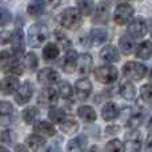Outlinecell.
Here are the masks:
<instances>
[{
  "mask_svg": "<svg viewBox=\"0 0 152 152\" xmlns=\"http://www.w3.org/2000/svg\"><path fill=\"white\" fill-rule=\"evenodd\" d=\"M55 34H56V39H58L59 44H60L63 48H67V50H69V47H71V42H69L68 37H67L64 34H60L59 31H56Z\"/></svg>",
  "mask_w": 152,
  "mask_h": 152,
  "instance_id": "42",
  "label": "cell"
},
{
  "mask_svg": "<svg viewBox=\"0 0 152 152\" xmlns=\"http://www.w3.org/2000/svg\"><path fill=\"white\" fill-rule=\"evenodd\" d=\"M86 145H87V137L84 135H79L77 137L69 140L67 150H68V152H83Z\"/></svg>",
  "mask_w": 152,
  "mask_h": 152,
  "instance_id": "18",
  "label": "cell"
},
{
  "mask_svg": "<svg viewBox=\"0 0 152 152\" xmlns=\"http://www.w3.org/2000/svg\"><path fill=\"white\" fill-rule=\"evenodd\" d=\"M151 56H152V42L145 40V42H143L142 44L136 48V58L147 60Z\"/></svg>",
  "mask_w": 152,
  "mask_h": 152,
  "instance_id": "23",
  "label": "cell"
},
{
  "mask_svg": "<svg viewBox=\"0 0 152 152\" xmlns=\"http://www.w3.org/2000/svg\"><path fill=\"white\" fill-rule=\"evenodd\" d=\"M77 11L84 16H89L94 12V0H76Z\"/></svg>",
  "mask_w": 152,
  "mask_h": 152,
  "instance_id": "29",
  "label": "cell"
},
{
  "mask_svg": "<svg viewBox=\"0 0 152 152\" xmlns=\"http://www.w3.org/2000/svg\"><path fill=\"white\" fill-rule=\"evenodd\" d=\"M147 151L152 152V135H150L147 139Z\"/></svg>",
  "mask_w": 152,
  "mask_h": 152,
  "instance_id": "46",
  "label": "cell"
},
{
  "mask_svg": "<svg viewBox=\"0 0 152 152\" xmlns=\"http://www.w3.org/2000/svg\"><path fill=\"white\" fill-rule=\"evenodd\" d=\"M12 56H11V53L8 52V51H1L0 52V69L1 71H5L7 69V67L10 66V63L12 61Z\"/></svg>",
  "mask_w": 152,
  "mask_h": 152,
  "instance_id": "37",
  "label": "cell"
},
{
  "mask_svg": "<svg viewBox=\"0 0 152 152\" xmlns=\"http://www.w3.org/2000/svg\"><path fill=\"white\" fill-rule=\"evenodd\" d=\"M77 115L80 119H83L84 121H88V123H92V121L96 120V112L89 105H81V107H79Z\"/></svg>",
  "mask_w": 152,
  "mask_h": 152,
  "instance_id": "22",
  "label": "cell"
},
{
  "mask_svg": "<svg viewBox=\"0 0 152 152\" xmlns=\"http://www.w3.org/2000/svg\"><path fill=\"white\" fill-rule=\"evenodd\" d=\"M75 92L80 100H86L92 92V84L88 79H79L75 83Z\"/></svg>",
  "mask_w": 152,
  "mask_h": 152,
  "instance_id": "11",
  "label": "cell"
},
{
  "mask_svg": "<svg viewBox=\"0 0 152 152\" xmlns=\"http://www.w3.org/2000/svg\"><path fill=\"white\" fill-rule=\"evenodd\" d=\"M39 66V60H37V56L34 52H28L24 56V67L28 68L29 71H35Z\"/></svg>",
  "mask_w": 152,
  "mask_h": 152,
  "instance_id": "31",
  "label": "cell"
},
{
  "mask_svg": "<svg viewBox=\"0 0 152 152\" xmlns=\"http://www.w3.org/2000/svg\"><path fill=\"white\" fill-rule=\"evenodd\" d=\"M34 129L35 132H37L40 135H44V136H55L56 135L55 127L51 123H48V121H39V123H36L34 126Z\"/></svg>",
  "mask_w": 152,
  "mask_h": 152,
  "instance_id": "21",
  "label": "cell"
},
{
  "mask_svg": "<svg viewBox=\"0 0 152 152\" xmlns=\"http://www.w3.org/2000/svg\"><path fill=\"white\" fill-rule=\"evenodd\" d=\"M134 7L129 4H127V3H121V4H119L118 7H116L115 10V15H113V20H115L116 24H119V26H123V24L128 23L129 19L134 16Z\"/></svg>",
  "mask_w": 152,
  "mask_h": 152,
  "instance_id": "5",
  "label": "cell"
},
{
  "mask_svg": "<svg viewBox=\"0 0 152 152\" xmlns=\"http://www.w3.org/2000/svg\"><path fill=\"white\" fill-rule=\"evenodd\" d=\"M59 53H60V50H59V47L55 43H48V44L43 48V58L47 61L56 59L59 56Z\"/></svg>",
  "mask_w": 152,
  "mask_h": 152,
  "instance_id": "27",
  "label": "cell"
},
{
  "mask_svg": "<svg viewBox=\"0 0 152 152\" xmlns=\"http://www.w3.org/2000/svg\"><path fill=\"white\" fill-rule=\"evenodd\" d=\"M16 151H18V152H27V150L23 147V144H19V145H16Z\"/></svg>",
  "mask_w": 152,
  "mask_h": 152,
  "instance_id": "49",
  "label": "cell"
},
{
  "mask_svg": "<svg viewBox=\"0 0 152 152\" xmlns=\"http://www.w3.org/2000/svg\"><path fill=\"white\" fill-rule=\"evenodd\" d=\"M11 19H12V15H11L10 11L5 10V8H0V27L7 26L11 21Z\"/></svg>",
  "mask_w": 152,
  "mask_h": 152,
  "instance_id": "41",
  "label": "cell"
},
{
  "mask_svg": "<svg viewBox=\"0 0 152 152\" xmlns=\"http://www.w3.org/2000/svg\"><path fill=\"white\" fill-rule=\"evenodd\" d=\"M76 64H77V52L75 50H68L64 56L63 64H61V68L64 72L67 74H72L76 68Z\"/></svg>",
  "mask_w": 152,
  "mask_h": 152,
  "instance_id": "12",
  "label": "cell"
},
{
  "mask_svg": "<svg viewBox=\"0 0 152 152\" xmlns=\"http://www.w3.org/2000/svg\"><path fill=\"white\" fill-rule=\"evenodd\" d=\"M26 143L29 147V150L36 152L45 144V139L43 136H40V135H29L26 139Z\"/></svg>",
  "mask_w": 152,
  "mask_h": 152,
  "instance_id": "24",
  "label": "cell"
},
{
  "mask_svg": "<svg viewBox=\"0 0 152 152\" xmlns=\"http://www.w3.org/2000/svg\"><path fill=\"white\" fill-rule=\"evenodd\" d=\"M0 140L3 143H11L12 142V132L11 131H3L1 136H0Z\"/></svg>",
  "mask_w": 152,
  "mask_h": 152,
  "instance_id": "44",
  "label": "cell"
},
{
  "mask_svg": "<svg viewBox=\"0 0 152 152\" xmlns=\"http://www.w3.org/2000/svg\"><path fill=\"white\" fill-rule=\"evenodd\" d=\"M147 28H148V31H150V34L152 36V19H150V20L147 21Z\"/></svg>",
  "mask_w": 152,
  "mask_h": 152,
  "instance_id": "48",
  "label": "cell"
},
{
  "mask_svg": "<svg viewBox=\"0 0 152 152\" xmlns=\"http://www.w3.org/2000/svg\"><path fill=\"white\" fill-rule=\"evenodd\" d=\"M108 39V32L104 28H94L91 31V40L95 45H100Z\"/></svg>",
  "mask_w": 152,
  "mask_h": 152,
  "instance_id": "26",
  "label": "cell"
},
{
  "mask_svg": "<svg viewBox=\"0 0 152 152\" xmlns=\"http://www.w3.org/2000/svg\"><path fill=\"white\" fill-rule=\"evenodd\" d=\"M126 145L128 152H139L140 150V132L132 131L126 136Z\"/></svg>",
  "mask_w": 152,
  "mask_h": 152,
  "instance_id": "16",
  "label": "cell"
},
{
  "mask_svg": "<svg viewBox=\"0 0 152 152\" xmlns=\"http://www.w3.org/2000/svg\"><path fill=\"white\" fill-rule=\"evenodd\" d=\"M88 152H103L102 150H100L99 147H97V145H92L91 148H89V151Z\"/></svg>",
  "mask_w": 152,
  "mask_h": 152,
  "instance_id": "47",
  "label": "cell"
},
{
  "mask_svg": "<svg viewBox=\"0 0 152 152\" xmlns=\"http://www.w3.org/2000/svg\"><path fill=\"white\" fill-rule=\"evenodd\" d=\"M0 88L4 95H11L19 88V80L15 76H7L0 81Z\"/></svg>",
  "mask_w": 152,
  "mask_h": 152,
  "instance_id": "14",
  "label": "cell"
},
{
  "mask_svg": "<svg viewBox=\"0 0 152 152\" xmlns=\"http://www.w3.org/2000/svg\"><path fill=\"white\" fill-rule=\"evenodd\" d=\"M100 59L107 63H116L119 61V51L118 48H115L113 45H105L102 51H100Z\"/></svg>",
  "mask_w": 152,
  "mask_h": 152,
  "instance_id": "15",
  "label": "cell"
},
{
  "mask_svg": "<svg viewBox=\"0 0 152 152\" xmlns=\"http://www.w3.org/2000/svg\"><path fill=\"white\" fill-rule=\"evenodd\" d=\"M119 47L123 51L124 55H131L134 52L135 47H136V43H135L134 37H131L129 35H124L119 40Z\"/></svg>",
  "mask_w": 152,
  "mask_h": 152,
  "instance_id": "17",
  "label": "cell"
},
{
  "mask_svg": "<svg viewBox=\"0 0 152 152\" xmlns=\"http://www.w3.org/2000/svg\"><path fill=\"white\" fill-rule=\"evenodd\" d=\"M124 151H126V147L118 139H113L105 144V152H124Z\"/></svg>",
  "mask_w": 152,
  "mask_h": 152,
  "instance_id": "33",
  "label": "cell"
},
{
  "mask_svg": "<svg viewBox=\"0 0 152 152\" xmlns=\"http://www.w3.org/2000/svg\"><path fill=\"white\" fill-rule=\"evenodd\" d=\"M143 121V115L142 113H134L131 116V119L128 120V127L131 129H136V127H139Z\"/></svg>",
  "mask_w": 152,
  "mask_h": 152,
  "instance_id": "40",
  "label": "cell"
},
{
  "mask_svg": "<svg viewBox=\"0 0 152 152\" xmlns=\"http://www.w3.org/2000/svg\"><path fill=\"white\" fill-rule=\"evenodd\" d=\"M95 77L102 84L115 83L118 79V69L113 66H102L95 69Z\"/></svg>",
  "mask_w": 152,
  "mask_h": 152,
  "instance_id": "4",
  "label": "cell"
},
{
  "mask_svg": "<svg viewBox=\"0 0 152 152\" xmlns=\"http://www.w3.org/2000/svg\"><path fill=\"white\" fill-rule=\"evenodd\" d=\"M147 129L150 132H152V118L150 119V120H148V123H147Z\"/></svg>",
  "mask_w": 152,
  "mask_h": 152,
  "instance_id": "50",
  "label": "cell"
},
{
  "mask_svg": "<svg viewBox=\"0 0 152 152\" xmlns=\"http://www.w3.org/2000/svg\"><path fill=\"white\" fill-rule=\"evenodd\" d=\"M13 112V107L10 102H0V118L1 116H10Z\"/></svg>",
  "mask_w": 152,
  "mask_h": 152,
  "instance_id": "39",
  "label": "cell"
},
{
  "mask_svg": "<svg viewBox=\"0 0 152 152\" xmlns=\"http://www.w3.org/2000/svg\"><path fill=\"white\" fill-rule=\"evenodd\" d=\"M45 10V3L44 0H31L28 4V13L31 16H40Z\"/></svg>",
  "mask_w": 152,
  "mask_h": 152,
  "instance_id": "25",
  "label": "cell"
},
{
  "mask_svg": "<svg viewBox=\"0 0 152 152\" xmlns=\"http://www.w3.org/2000/svg\"><path fill=\"white\" fill-rule=\"evenodd\" d=\"M21 113H23L24 121L28 124H32L35 120H36L37 115H39V111H37L36 107H27Z\"/></svg>",
  "mask_w": 152,
  "mask_h": 152,
  "instance_id": "32",
  "label": "cell"
},
{
  "mask_svg": "<svg viewBox=\"0 0 152 152\" xmlns=\"http://www.w3.org/2000/svg\"><path fill=\"white\" fill-rule=\"evenodd\" d=\"M119 127H108L107 129H105V132H107V135H111V134H113V132H118L119 131Z\"/></svg>",
  "mask_w": 152,
  "mask_h": 152,
  "instance_id": "45",
  "label": "cell"
},
{
  "mask_svg": "<svg viewBox=\"0 0 152 152\" xmlns=\"http://www.w3.org/2000/svg\"><path fill=\"white\" fill-rule=\"evenodd\" d=\"M147 74L144 64L136 61H128L123 66V75L129 80H142Z\"/></svg>",
  "mask_w": 152,
  "mask_h": 152,
  "instance_id": "3",
  "label": "cell"
},
{
  "mask_svg": "<svg viewBox=\"0 0 152 152\" xmlns=\"http://www.w3.org/2000/svg\"><path fill=\"white\" fill-rule=\"evenodd\" d=\"M150 81H151V84H152V71H151V74H150Z\"/></svg>",
  "mask_w": 152,
  "mask_h": 152,
  "instance_id": "52",
  "label": "cell"
},
{
  "mask_svg": "<svg viewBox=\"0 0 152 152\" xmlns=\"http://www.w3.org/2000/svg\"><path fill=\"white\" fill-rule=\"evenodd\" d=\"M120 95H121V97L126 100H134L135 96H136V88L134 87L132 83L126 81V83L120 87Z\"/></svg>",
  "mask_w": 152,
  "mask_h": 152,
  "instance_id": "28",
  "label": "cell"
},
{
  "mask_svg": "<svg viewBox=\"0 0 152 152\" xmlns=\"http://www.w3.org/2000/svg\"><path fill=\"white\" fill-rule=\"evenodd\" d=\"M77 61H79V72L84 76L89 75V72L92 71V56L89 53H83L80 56V59H77Z\"/></svg>",
  "mask_w": 152,
  "mask_h": 152,
  "instance_id": "19",
  "label": "cell"
},
{
  "mask_svg": "<svg viewBox=\"0 0 152 152\" xmlns=\"http://www.w3.org/2000/svg\"><path fill=\"white\" fill-rule=\"evenodd\" d=\"M59 95L63 99H69L72 96V87L67 80H63L59 84Z\"/></svg>",
  "mask_w": 152,
  "mask_h": 152,
  "instance_id": "36",
  "label": "cell"
},
{
  "mask_svg": "<svg viewBox=\"0 0 152 152\" xmlns=\"http://www.w3.org/2000/svg\"><path fill=\"white\" fill-rule=\"evenodd\" d=\"M37 80H39V83L42 84V86L51 87L60 80V76L52 68H43V69H40L39 74H37Z\"/></svg>",
  "mask_w": 152,
  "mask_h": 152,
  "instance_id": "7",
  "label": "cell"
},
{
  "mask_svg": "<svg viewBox=\"0 0 152 152\" xmlns=\"http://www.w3.org/2000/svg\"><path fill=\"white\" fill-rule=\"evenodd\" d=\"M48 1H52V0H48Z\"/></svg>",
  "mask_w": 152,
  "mask_h": 152,
  "instance_id": "53",
  "label": "cell"
},
{
  "mask_svg": "<svg viewBox=\"0 0 152 152\" xmlns=\"http://www.w3.org/2000/svg\"><path fill=\"white\" fill-rule=\"evenodd\" d=\"M11 32L8 31H1L0 32V44H8L11 42Z\"/></svg>",
  "mask_w": 152,
  "mask_h": 152,
  "instance_id": "43",
  "label": "cell"
},
{
  "mask_svg": "<svg viewBox=\"0 0 152 152\" xmlns=\"http://www.w3.org/2000/svg\"><path fill=\"white\" fill-rule=\"evenodd\" d=\"M16 94H15V100L18 104L23 105L26 103L29 102V99L32 97V94H34V87L29 81H26L23 83L18 89H16Z\"/></svg>",
  "mask_w": 152,
  "mask_h": 152,
  "instance_id": "8",
  "label": "cell"
},
{
  "mask_svg": "<svg viewBox=\"0 0 152 152\" xmlns=\"http://www.w3.org/2000/svg\"><path fill=\"white\" fill-rule=\"evenodd\" d=\"M0 152H10L7 150V148H4V147H0Z\"/></svg>",
  "mask_w": 152,
  "mask_h": 152,
  "instance_id": "51",
  "label": "cell"
},
{
  "mask_svg": "<svg viewBox=\"0 0 152 152\" xmlns=\"http://www.w3.org/2000/svg\"><path fill=\"white\" fill-rule=\"evenodd\" d=\"M118 115H119V110L115 103H112V102L105 103L104 107L102 108V116H103V119L107 121L113 120L115 118H118Z\"/></svg>",
  "mask_w": 152,
  "mask_h": 152,
  "instance_id": "20",
  "label": "cell"
},
{
  "mask_svg": "<svg viewBox=\"0 0 152 152\" xmlns=\"http://www.w3.org/2000/svg\"><path fill=\"white\" fill-rule=\"evenodd\" d=\"M60 23L64 28L75 31L81 26V13L77 11V8H66L60 16Z\"/></svg>",
  "mask_w": 152,
  "mask_h": 152,
  "instance_id": "1",
  "label": "cell"
},
{
  "mask_svg": "<svg viewBox=\"0 0 152 152\" xmlns=\"http://www.w3.org/2000/svg\"><path fill=\"white\" fill-rule=\"evenodd\" d=\"M48 36V29L43 24H34L28 29V44L31 47H40Z\"/></svg>",
  "mask_w": 152,
  "mask_h": 152,
  "instance_id": "2",
  "label": "cell"
},
{
  "mask_svg": "<svg viewBox=\"0 0 152 152\" xmlns=\"http://www.w3.org/2000/svg\"><path fill=\"white\" fill-rule=\"evenodd\" d=\"M48 118H50L51 121H53V123L60 124L61 121L66 119V113H64V111L60 110V108H53V110L50 111V113H48Z\"/></svg>",
  "mask_w": 152,
  "mask_h": 152,
  "instance_id": "34",
  "label": "cell"
},
{
  "mask_svg": "<svg viewBox=\"0 0 152 152\" xmlns=\"http://www.w3.org/2000/svg\"><path fill=\"white\" fill-rule=\"evenodd\" d=\"M4 72H10L12 75H21L23 74V66L20 64V61L18 60V58H13L12 61L10 63V66L7 67Z\"/></svg>",
  "mask_w": 152,
  "mask_h": 152,
  "instance_id": "35",
  "label": "cell"
},
{
  "mask_svg": "<svg viewBox=\"0 0 152 152\" xmlns=\"http://www.w3.org/2000/svg\"><path fill=\"white\" fill-rule=\"evenodd\" d=\"M11 42H12V52L15 58L23 53L24 50V36H23V31L20 28H16L15 32L11 35Z\"/></svg>",
  "mask_w": 152,
  "mask_h": 152,
  "instance_id": "10",
  "label": "cell"
},
{
  "mask_svg": "<svg viewBox=\"0 0 152 152\" xmlns=\"http://www.w3.org/2000/svg\"><path fill=\"white\" fill-rule=\"evenodd\" d=\"M60 129L64 134L71 135V134H75L79 129V124H77V121L72 120V119H64L60 123Z\"/></svg>",
  "mask_w": 152,
  "mask_h": 152,
  "instance_id": "30",
  "label": "cell"
},
{
  "mask_svg": "<svg viewBox=\"0 0 152 152\" xmlns=\"http://www.w3.org/2000/svg\"><path fill=\"white\" fill-rule=\"evenodd\" d=\"M128 35L134 39H137V37H143L147 32V23L143 18H136L128 24Z\"/></svg>",
  "mask_w": 152,
  "mask_h": 152,
  "instance_id": "6",
  "label": "cell"
},
{
  "mask_svg": "<svg viewBox=\"0 0 152 152\" xmlns=\"http://www.w3.org/2000/svg\"><path fill=\"white\" fill-rule=\"evenodd\" d=\"M37 102L43 107H53L58 103V92L53 88H51V87H47L45 89H43L40 92Z\"/></svg>",
  "mask_w": 152,
  "mask_h": 152,
  "instance_id": "9",
  "label": "cell"
},
{
  "mask_svg": "<svg viewBox=\"0 0 152 152\" xmlns=\"http://www.w3.org/2000/svg\"><path fill=\"white\" fill-rule=\"evenodd\" d=\"M108 18H110V5H108L105 1H102L96 7V11H95L94 23H97V24L107 23Z\"/></svg>",
  "mask_w": 152,
  "mask_h": 152,
  "instance_id": "13",
  "label": "cell"
},
{
  "mask_svg": "<svg viewBox=\"0 0 152 152\" xmlns=\"http://www.w3.org/2000/svg\"><path fill=\"white\" fill-rule=\"evenodd\" d=\"M140 96L145 103H152V86L151 84H144L140 88Z\"/></svg>",
  "mask_w": 152,
  "mask_h": 152,
  "instance_id": "38",
  "label": "cell"
}]
</instances>
